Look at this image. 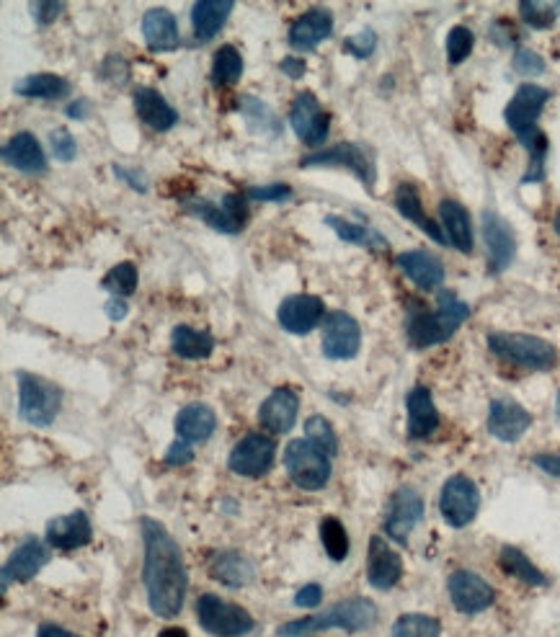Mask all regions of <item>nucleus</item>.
Wrapping results in <instances>:
<instances>
[{
    "label": "nucleus",
    "mask_w": 560,
    "mask_h": 637,
    "mask_svg": "<svg viewBox=\"0 0 560 637\" xmlns=\"http://www.w3.org/2000/svg\"><path fill=\"white\" fill-rule=\"evenodd\" d=\"M142 545H145V563H142V583L148 594L150 612L160 619L179 617L184 609L189 576H186L184 555L176 539L171 537L160 521H140Z\"/></svg>",
    "instance_id": "obj_1"
},
{
    "label": "nucleus",
    "mask_w": 560,
    "mask_h": 637,
    "mask_svg": "<svg viewBox=\"0 0 560 637\" xmlns=\"http://www.w3.org/2000/svg\"><path fill=\"white\" fill-rule=\"evenodd\" d=\"M468 318V302H462L455 292H439L434 310H426L424 305H413L408 310L406 338L413 349H431L450 341Z\"/></svg>",
    "instance_id": "obj_2"
},
{
    "label": "nucleus",
    "mask_w": 560,
    "mask_h": 637,
    "mask_svg": "<svg viewBox=\"0 0 560 637\" xmlns=\"http://www.w3.org/2000/svg\"><path fill=\"white\" fill-rule=\"evenodd\" d=\"M377 617H380V609H377L375 601L354 596V599L333 604L326 612L287 622V625L279 627L277 637H308L323 630H344L349 635H357V632L372 630L377 625Z\"/></svg>",
    "instance_id": "obj_3"
},
{
    "label": "nucleus",
    "mask_w": 560,
    "mask_h": 637,
    "mask_svg": "<svg viewBox=\"0 0 560 637\" xmlns=\"http://www.w3.org/2000/svg\"><path fill=\"white\" fill-rule=\"evenodd\" d=\"M486 343L491 354L499 356L501 362L532 369V372H548L558 362V349L553 343L540 336H530V333L496 331L488 333Z\"/></svg>",
    "instance_id": "obj_4"
},
{
    "label": "nucleus",
    "mask_w": 560,
    "mask_h": 637,
    "mask_svg": "<svg viewBox=\"0 0 560 637\" xmlns=\"http://www.w3.org/2000/svg\"><path fill=\"white\" fill-rule=\"evenodd\" d=\"M19 382V416L21 421L29 426H39L47 429L52 426L62 408V390L55 382L44 380L39 374L19 372L16 374Z\"/></svg>",
    "instance_id": "obj_5"
},
{
    "label": "nucleus",
    "mask_w": 560,
    "mask_h": 637,
    "mask_svg": "<svg viewBox=\"0 0 560 637\" xmlns=\"http://www.w3.org/2000/svg\"><path fill=\"white\" fill-rule=\"evenodd\" d=\"M300 168H346L349 173L362 181V186L370 194H375V181H377V168L375 158L364 145L359 142H336L333 147L326 150H318L313 155H305L297 163Z\"/></svg>",
    "instance_id": "obj_6"
},
{
    "label": "nucleus",
    "mask_w": 560,
    "mask_h": 637,
    "mask_svg": "<svg viewBox=\"0 0 560 637\" xmlns=\"http://www.w3.org/2000/svg\"><path fill=\"white\" fill-rule=\"evenodd\" d=\"M284 467L292 483L302 490L326 488L331 480L333 462L323 449H318L310 439H292L284 449Z\"/></svg>",
    "instance_id": "obj_7"
},
{
    "label": "nucleus",
    "mask_w": 560,
    "mask_h": 637,
    "mask_svg": "<svg viewBox=\"0 0 560 637\" xmlns=\"http://www.w3.org/2000/svg\"><path fill=\"white\" fill-rule=\"evenodd\" d=\"M550 91L548 88L537 86V83H522L517 88V93L511 96V101L504 109V119L509 124V129L519 137L524 147H530L537 137L542 135L537 129L542 111L548 106Z\"/></svg>",
    "instance_id": "obj_8"
},
{
    "label": "nucleus",
    "mask_w": 560,
    "mask_h": 637,
    "mask_svg": "<svg viewBox=\"0 0 560 637\" xmlns=\"http://www.w3.org/2000/svg\"><path fill=\"white\" fill-rule=\"evenodd\" d=\"M197 619L202 630L212 637H246L256 622L240 604L220 599L217 594H202L197 599Z\"/></svg>",
    "instance_id": "obj_9"
},
{
    "label": "nucleus",
    "mask_w": 560,
    "mask_h": 637,
    "mask_svg": "<svg viewBox=\"0 0 560 637\" xmlns=\"http://www.w3.org/2000/svg\"><path fill=\"white\" fill-rule=\"evenodd\" d=\"M480 511V490L468 475H452L439 493V514L447 527L462 529L473 524Z\"/></svg>",
    "instance_id": "obj_10"
},
{
    "label": "nucleus",
    "mask_w": 560,
    "mask_h": 637,
    "mask_svg": "<svg viewBox=\"0 0 560 637\" xmlns=\"http://www.w3.org/2000/svg\"><path fill=\"white\" fill-rule=\"evenodd\" d=\"M186 212L210 225L212 230L225 235L240 233L248 222V196L243 194H225L220 202H207V199H191L184 204Z\"/></svg>",
    "instance_id": "obj_11"
},
{
    "label": "nucleus",
    "mask_w": 560,
    "mask_h": 637,
    "mask_svg": "<svg viewBox=\"0 0 560 637\" xmlns=\"http://www.w3.org/2000/svg\"><path fill=\"white\" fill-rule=\"evenodd\" d=\"M323 356L331 362H349L362 349V328L349 313L336 310L323 320V338H320Z\"/></svg>",
    "instance_id": "obj_12"
},
{
    "label": "nucleus",
    "mask_w": 560,
    "mask_h": 637,
    "mask_svg": "<svg viewBox=\"0 0 560 637\" xmlns=\"http://www.w3.org/2000/svg\"><path fill=\"white\" fill-rule=\"evenodd\" d=\"M277 441L266 434H248L238 441L228 457V467L240 478H261L274 467Z\"/></svg>",
    "instance_id": "obj_13"
},
{
    "label": "nucleus",
    "mask_w": 560,
    "mask_h": 637,
    "mask_svg": "<svg viewBox=\"0 0 560 637\" xmlns=\"http://www.w3.org/2000/svg\"><path fill=\"white\" fill-rule=\"evenodd\" d=\"M424 511V498H421L419 490L398 488L390 498L385 521H382L385 534L398 545H406L413 529L419 527L421 519H424Z\"/></svg>",
    "instance_id": "obj_14"
},
{
    "label": "nucleus",
    "mask_w": 560,
    "mask_h": 637,
    "mask_svg": "<svg viewBox=\"0 0 560 637\" xmlns=\"http://www.w3.org/2000/svg\"><path fill=\"white\" fill-rule=\"evenodd\" d=\"M447 594H450L452 607L460 614H468V617L486 612L496 601V591H493L491 583L473 570H455L447 581Z\"/></svg>",
    "instance_id": "obj_15"
},
{
    "label": "nucleus",
    "mask_w": 560,
    "mask_h": 637,
    "mask_svg": "<svg viewBox=\"0 0 560 637\" xmlns=\"http://www.w3.org/2000/svg\"><path fill=\"white\" fill-rule=\"evenodd\" d=\"M290 124L305 145H323L328 137V114L323 111L313 91L297 93L290 109Z\"/></svg>",
    "instance_id": "obj_16"
},
{
    "label": "nucleus",
    "mask_w": 560,
    "mask_h": 637,
    "mask_svg": "<svg viewBox=\"0 0 560 637\" xmlns=\"http://www.w3.org/2000/svg\"><path fill=\"white\" fill-rule=\"evenodd\" d=\"M483 222V240H486L488 248V269L491 274H504L511 266L514 256H517V238H514V230H511L509 222L504 220L496 212H483L480 217Z\"/></svg>",
    "instance_id": "obj_17"
},
{
    "label": "nucleus",
    "mask_w": 560,
    "mask_h": 637,
    "mask_svg": "<svg viewBox=\"0 0 560 637\" xmlns=\"http://www.w3.org/2000/svg\"><path fill=\"white\" fill-rule=\"evenodd\" d=\"M326 313V305L315 294H290L277 310V320L292 336H308L315 331Z\"/></svg>",
    "instance_id": "obj_18"
},
{
    "label": "nucleus",
    "mask_w": 560,
    "mask_h": 637,
    "mask_svg": "<svg viewBox=\"0 0 560 637\" xmlns=\"http://www.w3.org/2000/svg\"><path fill=\"white\" fill-rule=\"evenodd\" d=\"M488 434L496 436L504 444H514L522 439L532 426V416L524 405L509 398H496L488 405Z\"/></svg>",
    "instance_id": "obj_19"
},
{
    "label": "nucleus",
    "mask_w": 560,
    "mask_h": 637,
    "mask_svg": "<svg viewBox=\"0 0 560 637\" xmlns=\"http://www.w3.org/2000/svg\"><path fill=\"white\" fill-rule=\"evenodd\" d=\"M403 578V560L398 552L390 547V542L380 534L370 539V550H367V581L377 591H390Z\"/></svg>",
    "instance_id": "obj_20"
},
{
    "label": "nucleus",
    "mask_w": 560,
    "mask_h": 637,
    "mask_svg": "<svg viewBox=\"0 0 560 637\" xmlns=\"http://www.w3.org/2000/svg\"><path fill=\"white\" fill-rule=\"evenodd\" d=\"M47 563H50V550H47V545H44L42 539H24V542L11 552L8 563L3 565V591H8V583L11 581H31Z\"/></svg>",
    "instance_id": "obj_21"
},
{
    "label": "nucleus",
    "mask_w": 560,
    "mask_h": 637,
    "mask_svg": "<svg viewBox=\"0 0 560 637\" xmlns=\"http://www.w3.org/2000/svg\"><path fill=\"white\" fill-rule=\"evenodd\" d=\"M300 411V395L292 387H277L259 408V423L269 434L292 431Z\"/></svg>",
    "instance_id": "obj_22"
},
{
    "label": "nucleus",
    "mask_w": 560,
    "mask_h": 637,
    "mask_svg": "<svg viewBox=\"0 0 560 637\" xmlns=\"http://www.w3.org/2000/svg\"><path fill=\"white\" fill-rule=\"evenodd\" d=\"M333 34V16L326 8H310L292 21L287 42L297 52H313L320 42H326Z\"/></svg>",
    "instance_id": "obj_23"
},
{
    "label": "nucleus",
    "mask_w": 560,
    "mask_h": 637,
    "mask_svg": "<svg viewBox=\"0 0 560 637\" xmlns=\"http://www.w3.org/2000/svg\"><path fill=\"white\" fill-rule=\"evenodd\" d=\"M93 537L91 519H88L86 511H73L68 516H57L47 524V532L44 539L47 545L55 547V550H78V547H86Z\"/></svg>",
    "instance_id": "obj_24"
},
{
    "label": "nucleus",
    "mask_w": 560,
    "mask_h": 637,
    "mask_svg": "<svg viewBox=\"0 0 560 637\" xmlns=\"http://www.w3.org/2000/svg\"><path fill=\"white\" fill-rule=\"evenodd\" d=\"M3 163L21 173H44L47 171V155H44L42 145L31 132H19L3 145L0 150Z\"/></svg>",
    "instance_id": "obj_25"
},
{
    "label": "nucleus",
    "mask_w": 560,
    "mask_h": 637,
    "mask_svg": "<svg viewBox=\"0 0 560 637\" xmlns=\"http://www.w3.org/2000/svg\"><path fill=\"white\" fill-rule=\"evenodd\" d=\"M142 39L150 52H173L179 49V21L166 8H150L142 16Z\"/></svg>",
    "instance_id": "obj_26"
},
{
    "label": "nucleus",
    "mask_w": 560,
    "mask_h": 637,
    "mask_svg": "<svg viewBox=\"0 0 560 637\" xmlns=\"http://www.w3.org/2000/svg\"><path fill=\"white\" fill-rule=\"evenodd\" d=\"M395 264L419 289H437L444 284V264L429 251H406L395 258Z\"/></svg>",
    "instance_id": "obj_27"
},
{
    "label": "nucleus",
    "mask_w": 560,
    "mask_h": 637,
    "mask_svg": "<svg viewBox=\"0 0 560 637\" xmlns=\"http://www.w3.org/2000/svg\"><path fill=\"white\" fill-rule=\"evenodd\" d=\"M235 11L233 0H197L191 6V26L199 44H207L228 24L230 13Z\"/></svg>",
    "instance_id": "obj_28"
},
{
    "label": "nucleus",
    "mask_w": 560,
    "mask_h": 637,
    "mask_svg": "<svg viewBox=\"0 0 560 637\" xmlns=\"http://www.w3.org/2000/svg\"><path fill=\"white\" fill-rule=\"evenodd\" d=\"M408 411V436L411 439H426L439 429V411L431 398L429 387L419 385L408 392L406 398Z\"/></svg>",
    "instance_id": "obj_29"
},
{
    "label": "nucleus",
    "mask_w": 560,
    "mask_h": 637,
    "mask_svg": "<svg viewBox=\"0 0 560 637\" xmlns=\"http://www.w3.org/2000/svg\"><path fill=\"white\" fill-rule=\"evenodd\" d=\"M395 209L400 212V217H406L411 225H416L421 230V233L429 235L434 243L444 245L447 243V235H444L442 225H437V222L431 220L429 215L424 212V202H421V194L419 189L413 184H400L398 189H395Z\"/></svg>",
    "instance_id": "obj_30"
},
{
    "label": "nucleus",
    "mask_w": 560,
    "mask_h": 637,
    "mask_svg": "<svg viewBox=\"0 0 560 637\" xmlns=\"http://www.w3.org/2000/svg\"><path fill=\"white\" fill-rule=\"evenodd\" d=\"M135 111L142 122L155 132H168L179 124V111L168 104L163 93L155 88H137L135 91Z\"/></svg>",
    "instance_id": "obj_31"
},
{
    "label": "nucleus",
    "mask_w": 560,
    "mask_h": 637,
    "mask_svg": "<svg viewBox=\"0 0 560 637\" xmlns=\"http://www.w3.org/2000/svg\"><path fill=\"white\" fill-rule=\"evenodd\" d=\"M207 568H210V576L215 578V581H220L222 586H228V588L248 586V583L253 581V573H256L251 560H248L243 552H235V550L215 552Z\"/></svg>",
    "instance_id": "obj_32"
},
{
    "label": "nucleus",
    "mask_w": 560,
    "mask_h": 637,
    "mask_svg": "<svg viewBox=\"0 0 560 637\" xmlns=\"http://www.w3.org/2000/svg\"><path fill=\"white\" fill-rule=\"evenodd\" d=\"M439 217H442V230L452 245L460 253H473V220L470 212L455 199H442L439 204Z\"/></svg>",
    "instance_id": "obj_33"
},
{
    "label": "nucleus",
    "mask_w": 560,
    "mask_h": 637,
    "mask_svg": "<svg viewBox=\"0 0 560 637\" xmlns=\"http://www.w3.org/2000/svg\"><path fill=\"white\" fill-rule=\"evenodd\" d=\"M215 429L217 416L210 405L191 403L181 408L179 416H176V434L181 441H189V444H202L215 434Z\"/></svg>",
    "instance_id": "obj_34"
},
{
    "label": "nucleus",
    "mask_w": 560,
    "mask_h": 637,
    "mask_svg": "<svg viewBox=\"0 0 560 637\" xmlns=\"http://www.w3.org/2000/svg\"><path fill=\"white\" fill-rule=\"evenodd\" d=\"M13 93L34 101H57L70 93V83L55 73H34L13 83Z\"/></svg>",
    "instance_id": "obj_35"
},
{
    "label": "nucleus",
    "mask_w": 560,
    "mask_h": 637,
    "mask_svg": "<svg viewBox=\"0 0 560 637\" xmlns=\"http://www.w3.org/2000/svg\"><path fill=\"white\" fill-rule=\"evenodd\" d=\"M171 349L173 354L181 356V359H207L215 351V338L207 331H199V328H191V325H176L171 333Z\"/></svg>",
    "instance_id": "obj_36"
},
{
    "label": "nucleus",
    "mask_w": 560,
    "mask_h": 637,
    "mask_svg": "<svg viewBox=\"0 0 560 637\" xmlns=\"http://www.w3.org/2000/svg\"><path fill=\"white\" fill-rule=\"evenodd\" d=\"M323 222H326V225L331 227L333 233L339 235L344 243L359 245V248H375V251H388V238L377 233L375 227L359 225V222H349L339 215H328Z\"/></svg>",
    "instance_id": "obj_37"
},
{
    "label": "nucleus",
    "mask_w": 560,
    "mask_h": 637,
    "mask_svg": "<svg viewBox=\"0 0 560 637\" xmlns=\"http://www.w3.org/2000/svg\"><path fill=\"white\" fill-rule=\"evenodd\" d=\"M499 565L506 576L519 578V581L527 583V586H548V576H545L522 550H517V547H501Z\"/></svg>",
    "instance_id": "obj_38"
},
{
    "label": "nucleus",
    "mask_w": 560,
    "mask_h": 637,
    "mask_svg": "<svg viewBox=\"0 0 560 637\" xmlns=\"http://www.w3.org/2000/svg\"><path fill=\"white\" fill-rule=\"evenodd\" d=\"M240 109H243V117H246L251 132H256V135L261 137H279V132H282V122H279L271 106H266L264 101H259V98L246 96L243 101H240Z\"/></svg>",
    "instance_id": "obj_39"
},
{
    "label": "nucleus",
    "mask_w": 560,
    "mask_h": 637,
    "mask_svg": "<svg viewBox=\"0 0 560 637\" xmlns=\"http://www.w3.org/2000/svg\"><path fill=\"white\" fill-rule=\"evenodd\" d=\"M240 75H243V55L233 44H222L215 52V60H212V83L217 88L233 86L240 80Z\"/></svg>",
    "instance_id": "obj_40"
},
{
    "label": "nucleus",
    "mask_w": 560,
    "mask_h": 637,
    "mask_svg": "<svg viewBox=\"0 0 560 637\" xmlns=\"http://www.w3.org/2000/svg\"><path fill=\"white\" fill-rule=\"evenodd\" d=\"M390 637H442V625L431 614H400L395 619Z\"/></svg>",
    "instance_id": "obj_41"
},
{
    "label": "nucleus",
    "mask_w": 560,
    "mask_h": 637,
    "mask_svg": "<svg viewBox=\"0 0 560 637\" xmlns=\"http://www.w3.org/2000/svg\"><path fill=\"white\" fill-rule=\"evenodd\" d=\"M320 542H323V550L328 552V558L341 563V560L349 558V534H346V527L341 524L336 516H326L320 521Z\"/></svg>",
    "instance_id": "obj_42"
},
{
    "label": "nucleus",
    "mask_w": 560,
    "mask_h": 637,
    "mask_svg": "<svg viewBox=\"0 0 560 637\" xmlns=\"http://www.w3.org/2000/svg\"><path fill=\"white\" fill-rule=\"evenodd\" d=\"M519 16L532 29H550L560 16V3H555V0H522Z\"/></svg>",
    "instance_id": "obj_43"
},
{
    "label": "nucleus",
    "mask_w": 560,
    "mask_h": 637,
    "mask_svg": "<svg viewBox=\"0 0 560 637\" xmlns=\"http://www.w3.org/2000/svg\"><path fill=\"white\" fill-rule=\"evenodd\" d=\"M101 287L114 294V297H130V294L137 292V266L132 261L111 266L104 279H101Z\"/></svg>",
    "instance_id": "obj_44"
},
{
    "label": "nucleus",
    "mask_w": 560,
    "mask_h": 637,
    "mask_svg": "<svg viewBox=\"0 0 560 637\" xmlns=\"http://www.w3.org/2000/svg\"><path fill=\"white\" fill-rule=\"evenodd\" d=\"M305 431H308V436L305 439H310L318 449H323V452L328 454V457H336L339 454V434L333 431V423L328 421V418L323 416H310L308 421H305Z\"/></svg>",
    "instance_id": "obj_45"
},
{
    "label": "nucleus",
    "mask_w": 560,
    "mask_h": 637,
    "mask_svg": "<svg viewBox=\"0 0 560 637\" xmlns=\"http://www.w3.org/2000/svg\"><path fill=\"white\" fill-rule=\"evenodd\" d=\"M473 44L475 37L468 26H452L450 34H447V60H450V65H460V62L468 60Z\"/></svg>",
    "instance_id": "obj_46"
},
{
    "label": "nucleus",
    "mask_w": 560,
    "mask_h": 637,
    "mask_svg": "<svg viewBox=\"0 0 560 637\" xmlns=\"http://www.w3.org/2000/svg\"><path fill=\"white\" fill-rule=\"evenodd\" d=\"M530 168L524 173L522 184H537L545 178V158H548V137L540 135L530 147Z\"/></svg>",
    "instance_id": "obj_47"
},
{
    "label": "nucleus",
    "mask_w": 560,
    "mask_h": 637,
    "mask_svg": "<svg viewBox=\"0 0 560 637\" xmlns=\"http://www.w3.org/2000/svg\"><path fill=\"white\" fill-rule=\"evenodd\" d=\"M511 68H514L517 75H522V78H540V75L545 73V60L537 55L535 49L519 47L517 52H514Z\"/></svg>",
    "instance_id": "obj_48"
},
{
    "label": "nucleus",
    "mask_w": 560,
    "mask_h": 637,
    "mask_svg": "<svg viewBox=\"0 0 560 637\" xmlns=\"http://www.w3.org/2000/svg\"><path fill=\"white\" fill-rule=\"evenodd\" d=\"M346 52V55L351 57H357V60H367V57L375 55V49H377V34L372 29H364L359 31V34H354V37H349L344 42V47H341Z\"/></svg>",
    "instance_id": "obj_49"
},
{
    "label": "nucleus",
    "mask_w": 560,
    "mask_h": 637,
    "mask_svg": "<svg viewBox=\"0 0 560 637\" xmlns=\"http://www.w3.org/2000/svg\"><path fill=\"white\" fill-rule=\"evenodd\" d=\"M50 147H52V155H55L60 163H70V160L78 155V145H75V137L70 135L68 129L60 127V129H52L50 132Z\"/></svg>",
    "instance_id": "obj_50"
},
{
    "label": "nucleus",
    "mask_w": 560,
    "mask_h": 637,
    "mask_svg": "<svg viewBox=\"0 0 560 637\" xmlns=\"http://www.w3.org/2000/svg\"><path fill=\"white\" fill-rule=\"evenodd\" d=\"M246 196L251 202H287L292 199V189L287 184H264V186H251L246 191Z\"/></svg>",
    "instance_id": "obj_51"
},
{
    "label": "nucleus",
    "mask_w": 560,
    "mask_h": 637,
    "mask_svg": "<svg viewBox=\"0 0 560 637\" xmlns=\"http://www.w3.org/2000/svg\"><path fill=\"white\" fill-rule=\"evenodd\" d=\"M191 460H194V449H191L189 441L176 439L171 447H168V452H166V465L168 467H184V465H189Z\"/></svg>",
    "instance_id": "obj_52"
},
{
    "label": "nucleus",
    "mask_w": 560,
    "mask_h": 637,
    "mask_svg": "<svg viewBox=\"0 0 560 637\" xmlns=\"http://www.w3.org/2000/svg\"><path fill=\"white\" fill-rule=\"evenodd\" d=\"M65 11V3H55V0H42V3H34L31 6V13H34V19H37L39 26H47L52 21H57V16Z\"/></svg>",
    "instance_id": "obj_53"
},
{
    "label": "nucleus",
    "mask_w": 560,
    "mask_h": 637,
    "mask_svg": "<svg viewBox=\"0 0 560 637\" xmlns=\"http://www.w3.org/2000/svg\"><path fill=\"white\" fill-rule=\"evenodd\" d=\"M323 601V588L318 583H308V586H302L295 596V607L300 609H315Z\"/></svg>",
    "instance_id": "obj_54"
},
{
    "label": "nucleus",
    "mask_w": 560,
    "mask_h": 637,
    "mask_svg": "<svg viewBox=\"0 0 560 637\" xmlns=\"http://www.w3.org/2000/svg\"><path fill=\"white\" fill-rule=\"evenodd\" d=\"M532 465L540 467L550 478H560V454L558 452H540L532 457Z\"/></svg>",
    "instance_id": "obj_55"
},
{
    "label": "nucleus",
    "mask_w": 560,
    "mask_h": 637,
    "mask_svg": "<svg viewBox=\"0 0 560 637\" xmlns=\"http://www.w3.org/2000/svg\"><path fill=\"white\" fill-rule=\"evenodd\" d=\"M114 173L122 178L124 184H130L132 189L140 191V194H145V191H148V178H145V173L142 171H135V168H124V166H117V163H114Z\"/></svg>",
    "instance_id": "obj_56"
},
{
    "label": "nucleus",
    "mask_w": 560,
    "mask_h": 637,
    "mask_svg": "<svg viewBox=\"0 0 560 637\" xmlns=\"http://www.w3.org/2000/svg\"><path fill=\"white\" fill-rule=\"evenodd\" d=\"M279 68H282V73L292 80H300L302 75H305V70H308L305 68V60H300V57H284Z\"/></svg>",
    "instance_id": "obj_57"
},
{
    "label": "nucleus",
    "mask_w": 560,
    "mask_h": 637,
    "mask_svg": "<svg viewBox=\"0 0 560 637\" xmlns=\"http://www.w3.org/2000/svg\"><path fill=\"white\" fill-rule=\"evenodd\" d=\"M127 313H130V305L124 302V297H111V300L106 302V315H109L111 320H124Z\"/></svg>",
    "instance_id": "obj_58"
},
{
    "label": "nucleus",
    "mask_w": 560,
    "mask_h": 637,
    "mask_svg": "<svg viewBox=\"0 0 560 637\" xmlns=\"http://www.w3.org/2000/svg\"><path fill=\"white\" fill-rule=\"evenodd\" d=\"M88 111H91V104H88L86 98H78V101H73V104L68 106V117L70 119H86L88 117Z\"/></svg>",
    "instance_id": "obj_59"
},
{
    "label": "nucleus",
    "mask_w": 560,
    "mask_h": 637,
    "mask_svg": "<svg viewBox=\"0 0 560 637\" xmlns=\"http://www.w3.org/2000/svg\"><path fill=\"white\" fill-rule=\"evenodd\" d=\"M37 637H80V635H75V632L65 630V627L60 625H42L39 627Z\"/></svg>",
    "instance_id": "obj_60"
},
{
    "label": "nucleus",
    "mask_w": 560,
    "mask_h": 637,
    "mask_svg": "<svg viewBox=\"0 0 560 637\" xmlns=\"http://www.w3.org/2000/svg\"><path fill=\"white\" fill-rule=\"evenodd\" d=\"M158 637H189V632H186L184 627H166Z\"/></svg>",
    "instance_id": "obj_61"
},
{
    "label": "nucleus",
    "mask_w": 560,
    "mask_h": 637,
    "mask_svg": "<svg viewBox=\"0 0 560 637\" xmlns=\"http://www.w3.org/2000/svg\"><path fill=\"white\" fill-rule=\"evenodd\" d=\"M555 418H558L560 423V390H558V398H555Z\"/></svg>",
    "instance_id": "obj_62"
},
{
    "label": "nucleus",
    "mask_w": 560,
    "mask_h": 637,
    "mask_svg": "<svg viewBox=\"0 0 560 637\" xmlns=\"http://www.w3.org/2000/svg\"><path fill=\"white\" fill-rule=\"evenodd\" d=\"M555 233H558V238H560V215L555 217Z\"/></svg>",
    "instance_id": "obj_63"
}]
</instances>
